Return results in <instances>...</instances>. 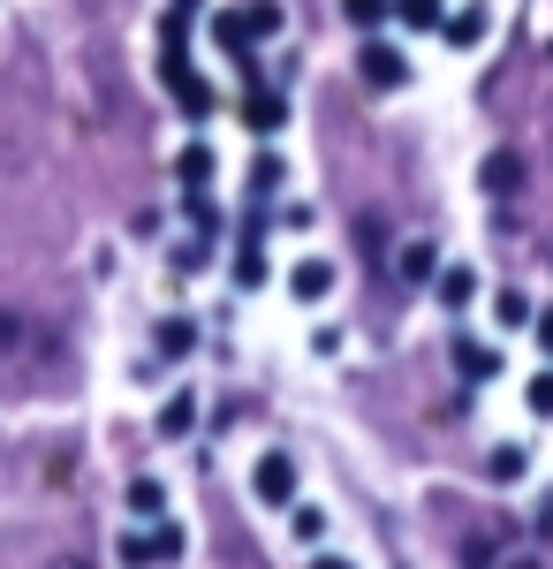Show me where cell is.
I'll list each match as a JSON object with an SVG mask.
<instances>
[{"mask_svg": "<svg viewBox=\"0 0 553 569\" xmlns=\"http://www.w3.org/2000/svg\"><path fill=\"white\" fill-rule=\"evenodd\" d=\"M129 517H144V525H152V517H168V479H152V471H144V479H129Z\"/></svg>", "mask_w": 553, "mask_h": 569, "instance_id": "16", "label": "cell"}, {"mask_svg": "<svg viewBox=\"0 0 553 569\" xmlns=\"http://www.w3.org/2000/svg\"><path fill=\"white\" fill-rule=\"evenodd\" d=\"M485 31H493V8H485V0L448 8V23H440V39L455 46V53H477V46H485Z\"/></svg>", "mask_w": 553, "mask_h": 569, "instance_id": "8", "label": "cell"}, {"mask_svg": "<svg viewBox=\"0 0 553 569\" xmlns=\"http://www.w3.org/2000/svg\"><path fill=\"white\" fill-rule=\"evenodd\" d=\"M198 410H205L198 395H190V388H174L168 402H160V418H152V433H160V440H190V433H198Z\"/></svg>", "mask_w": 553, "mask_h": 569, "instance_id": "10", "label": "cell"}, {"mask_svg": "<svg viewBox=\"0 0 553 569\" xmlns=\"http://www.w3.org/2000/svg\"><path fill=\"white\" fill-rule=\"evenodd\" d=\"M531 319H539V305H531L523 289H501V297H493V327H531Z\"/></svg>", "mask_w": 553, "mask_h": 569, "instance_id": "20", "label": "cell"}, {"mask_svg": "<svg viewBox=\"0 0 553 569\" xmlns=\"http://www.w3.org/2000/svg\"><path fill=\"white\" fill-rule=\"evenodd\" d=\"M386 16H394V0H341V23H356V31H380Z\"/></svg>", "mask_w": 553, "mask_h": 569, "instance_id": "22", "label": "cell"}, {"mask_svg": "<svg viewBox=\"0 0 553 569\" xmlns=\"http://www.w3.org/2000/svg\"><path fill=\"white\" fill-rule=\"evenodd\" d=\"M455 372H463L470 388H485V380H501V350H493V342H455Z\"/></svg>", "mask_w": 553, "mask_h": 569, "instance_id": "12", "label": "cell"}, {"mask_svg": "<svg viewBox=\"0 0 553 569\" xmlns=\"http://www.w3.org/2000/svg\"><path fill=\"white\" fill-rule=\"evenodd\" d=\"M523 410H531V418H553V365L523 380Z\"/></svg>", "mask_w": 553, "mask_h": 569, "instance_id": "23", "label": "cell"}, {"mask_svg": "<svg viewBox=\"0 0 553 569\" xmlns=\"http://www.w3.org/2000/svg\"><path fill=\"white\" fill-rule=\"evenodd\" d=\"M296 493H303L296 456H289V448H265V456L251 463V501L258 509H296Z\"/></svg>", "mask_w": 553, "mask_h": 569, "instance_id": "3", "label": "cell"}, {"mask_svg": "<svg viewBox=\"0 0 553 569\" xmlns=\"http://www.w3.org/2000/svg\"><path fill=\"white\" fill-rule=\"evenodd\" d=\"M523 471H531V448H523V440H501V448L485 456V479L493 486H515Z\"/></svg>", "mask_w": 553, "mask_h": 569, "instance_id": "17", "label": "cell"}, {"mask_svg": "<svg viewBox=\"0 0 553 569\" xmlns=\"http://www.w3.org/2000/svg\"><path fill=\"white\" fill-rule=\"evenodd\" d=\"M289 539H296V547H319V539H326V509L296 501V509H289Z\"/></svg>", "mask_w": 553, "mask_h": 569, "instance_id": "21", "label": "cell"}, {"mask_svg": "<svg viewBox=\"0 0 553 569\" xmlns=\"http://www.w3.org/2000/svg\"><path fill=\"white\" fill-rule=\"evenodd\" d=\"M281 23H289L281 0H243V8H220V16H213V46H220V53H235V61L251 69V46L281 39Z\"/></svg>", "mask_w": 553, "mask_h": 569, "instance_id": "1", "label": "cell"}, {"mask_svg": "<svg viewBox=\"0 0 553 569\" xmlns=\"http://www.w3.org/2000/svg\"><path fill=\"white\" fill-rule=\"evenodd\" d=\"M501 569H539V562H531V555H515V562H501Z\"/></svg>", "mask_w": 553, "mask_h": 569, "instance_id": "26", "label": "cell"}, {"mask_svg": "<svg viewBox=\"0 0 553 569\" xmlns=\"http://www.w3.org/2000/svg\"><path fill=\"white\" fill-rule=\"evenodd\" d=\"M243 182H251V198H281V190H289V160L265 144V152L251 160V176H243Z\"/></svg>", "mask_w": 553, "mask_h": 569, "instance_id": "15", "label": "cell"}, {"mask_svg": "<svg viewBox=\"0 0 553 569\" xmlns=\"http://www.w3.org/2000/svg\"><path fill=\"white\" fill-rule=\"evenodd\" d=\"M356 77L372 91H402L410 84V53L394 39H380V31H364V46H356Z\"/></svg>", "mask_w": 553, "mask_h": 569, "instance_id": "4", "label": "cell"}, {"mask_svg": "<svg viewBox=\"0 0 553 569\" xmlns=\"http://www.w3.org/2000/svg\"><path fill=\"white\" fill-rule=\"evenodd\" d=\"M281 289H289V305L319 311V305H326V297H334V289H341V266H334V259H319V251H311V259H296V266H289V273H281Z\"/></svg>", "mask_w": 553, "mask_h": 569, "instance_id": "5", "label": "cell"}, {"mask_svg": "<svg viewBox=\"0 0 553 569\" xmlns=\"http://www.w3.org/2000/svg\"><path fill=\"white\" fill-rule=\"evenodd\" d=\"M152 350L168 357V365H182V357H198V319H190V311H168V319L152 327Z\"/></svg>", "mask_w": 553, "mask_h": 569, "instance_id": "9", "label": "cell"}, {"mask_svg": "<svg viewBox=\"0 0 553 569\" xmlns=\"http://www.w3.org/2000/svg\"><path fill=\"white\" fill-rule=\"evenodd\" d=\"M432 297H440V311H470L477 305V266H440L432 273Z\"/></svg>", "mask_w": 553, "mask_h": 569, "instance_id": "11", "label": "cell"}, {"mask_svg": "<svg viewBox=\"0 0 553 569\" xmlns=\"http://www.w3.org/2000/svg\"><path fill=\"white\" fill-rule=\"evenodd\" d=\"M235 114H243V130H251V137H265V144H273V137L289 130V91H273V84H251V91H243V107H235Z\"/></svg>", "mask_w": 553, "mask_h": 569, "instance_id": "6", "label": "cell"}, {"mask_svg": "<svg viewBox=\"0 0 553 569\" xmlns=\"http://www.w3.org/2000/svg\"><path fill=\"white\" fill-rule=\"evenodd\" d=\"M394 273H402V281H432V273H440V243H425V236H418V243H402Z\"/></svg>", "mask_w": 553, "mask_h": 569, "instance_id": "18", "label": "cell"}, {"mask_svg": "<svg viewBox=\"0 0 553 569\" xmlns=\"http://www.w3.org/2000/svg\"><path fill=\"white\" fill-rule=\"evenodd\" d=\"M228 273H235V289H265L273 266H265V243H258V220L243 228V243H235V266H228Z\"/></svg>", "mask_w": 553, "mask_h": 569, "instance_id": "13", "label": "cell"}, {"mask_svg": "<svg viewBox=\"0 0 553 569\" xmlns=\"http://www.w3.org/2000/svg\"><path fill=\"white\" fill-rule=\"evenodd\" d=\"M394 23L402 31H440L448 23V0H394Z\"/></svg>", "mask_w": 553, "mask_h": 569, "instance_id": "19", "label": "cell"}, {"mask_svg": "<svg viewBox=\"0 0 553 569\" xmlns=\"http://www.w3.org/2000/svg\"><path fill=\"white\" fill-rule=\"evenodd\" d=\"M182 555H190V531L174 525V517H152L144 531H122L114 539V562L122 569H174Z\"/></svg>", "mask_w": 553, "mask_h": 569, "instance_id": "2", "label": "cell"}, {"mask_svg": "<svg viewBox=\"0 0 553 569\" xmlns=\"http://www.w3.org/2000/svg\"><path fill=\"white\" fill-rule=\"evenodd\" d=\"M213 176H220V152L205 144V137H190V144L174 152V182H182V198H205Z\"/></svg>", "mask_w": 553, "mask_h": 569, "instance_id": "7", "label": "cell"}, {"mask_svg": "<svg viewBox=\"0 0 553 569\" xmlns=\"http://www.w3.org/2000/svg\"><path fill=\"white\" fill-rule=\"evenodd\" d=\"M311 569H356V562H341V555H311Z\"/></svg>", "mask_w": 553, "mask_h": 569, "instance_id": "25", "label": "cell"}, {"mask_svg": "<svg viewBox=\"0 0 553 569\" xmlns=\"http://www.w3.org/2000/svg\"><path fill=\"white\" fill-rule=\"evenodd\" d=\"M531 335H539V350L553 357V311H539V319H531Z\"/></svg>", "mask_w": 553, "mask_h": 569, "instance_id": "24", "label": "cell"}, {"mask_svg": "<svg viewBox=\"0 0 553 569\" xmlns=\"http://www.w3.org/2000/svg\"><path fill=\"white\" fill-rule=\"evenodd\" d=\"M477 182H485L493 198H515V190H523V160H515V152H485V160H477Z\"/></svg>", "mask_w": 553, "mask_h": 569, "instance_id": "14", "label": "cell"}]
</instances>
